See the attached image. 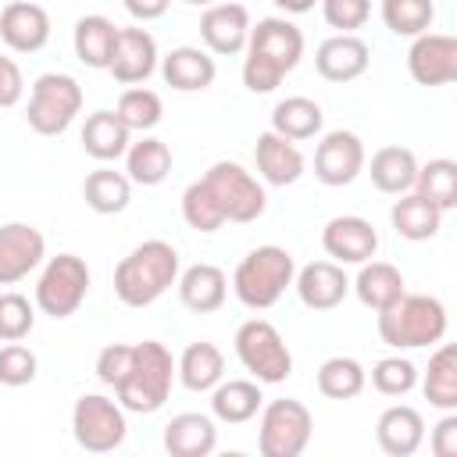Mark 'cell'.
Wrapping results in <instances>:
<instances>
[{"instance_id": "obj_2", "label": "cell", "mask_w": 457, "mask_h": 457, "mask_svg": "<svg viewBox=\"0 0 457 457\" xmlns=\"http://www.w3.org/2000/svg\"><path fill=\"white\" fill-rule=\"evenodd\" d=\"M179 278V250L164 239H146L114 268V293L125 307L157 303Z\"/></svg>"}, {"instance_id": "obj_39", "label": "cell", "mask_w": 457, "mask_h": 457, "mask_svg": "<svg viewBox=\"0 0 457 457\" xmlns=\"http://www.w3.org/2000/svg\"><path fill=\"white\" fill-rule=\"evenodd\" d=\"M114 114L125 121L129 132H150V129L161 121L164 104H161V96H157L154 89H146V86H129V89L118 96Z\"/></svg>"}, {"instance_id": "obj_3", "label": "cell", "mask_w": 457, "mask_h": 457, "mask_svg": "<svg viewBox=\"0 0 457 457\" xmlns=\"http://www.w3.org/2000/svg\"><path fill=\"white\" fill-rule=\"evenodd\" d=\"M378 336L393 350L436 346L446 336V307L428 293H403L389 307L378 311Z\"/></svg>"}, {"instance_id": "obj_37", "label": "cell", "mask_w": 457, "mask_h": 457, "mask_svg": "<svg viewBox=\"0 0 457 457\" xmlns=\"http://www.w3.org/2000/svg\"><path fill=\"white\" fill-rule=\"evenodd\" d=\"M414 193L432 200L443 214L457 207V164L450 157H436L428 164H418L414 175Z\"/></svg>"}, {"instance_id": "obj_31", "label": "cell", "mask_w": 457, "mask_h": 457, "mask_svg": "<svg viewBox=\"0 0 457 457\" xmlns=\"http://www.w3.org/2000/svg\"><path fill=\"white\" fill-rule=\"evenodd\" d=\"M389 221L396 228V236H403L411 243H421V239H432L443 228V211L432 200L418 196V193H400V200L389 211Z\"/></svg>"}, {"instance_id": "obj_26", "label": "cell", "mask_w": 457, "mask_h": 457, "mask_svg": "<svg viewBox=\"0 0 457 457\" xmlns=\"http://www.w3.org/2000/svg\"><path fill=\"white\" fill-rule=\"evenodd\" d=\"M129 143H132V132L125 129V121L114 111H93L82 125V150L100 164L125 157Z\"/></svg>"}, {"instance_id": "obj_18", "label": "cell", "mask_w": 457, "mask_h": 457, "mask_svg": "<svg viewBox=\"0 0 457 457\" xmlns=\"http://www.w3.org/2000/svg\"><path fill=\"white\" fill-rule=\"evenodd\" d=\"M0 39L14 54H36L50 39V14L36 0H11L0 11Z\"/></svg>"}, {"instance_id": "obj_20", "label": "cell", "mask_w": 457, "mask_h": 457, "mask_svg": "<svg viewBox=\"0 0 457 457\" xmlns=\"http://www.w3.org/2000/svg\"><path fill=\"white\" fill-rule=\"evenodd\" d=\"M368 61H371V50H368V43H364L361 36H353V32H336V36H328V39L318 46V54H314V68H318V75L328 79V82H353V79H361V75L368 71Z\"/></svg>"}, {"instance_id": "obj_50", "label": "cell", "mask_w": 457, "mask_h": 457, "mask_svg": "<svg viewBox=\"0 0 457 457\" xmlns=\"http://www.w3.org/2000/svg\"><path fill=\"white\" fill-rule=\"evenodd\" d=\"M318 0H275V7H282L286 14H307Z\"/></svg>"}, {"instance_id": "obj_35", "label": "cell", "mask_w": 457, "mask_h": 457, "mask_svg": "<svg viewBox=\"0 0 457 457\" xmlns=\"http://www.w3.org/2000/svg\"><path fill=\"white\" fill-rule=\"evenodd\" d=\"M82 200L96 214H121L132 200V182L114 168H96L82 182Z\"/></svg>"}, {"instance_id": "obj_48", "label": "cell", "mask_w": 457, "mask_h": 457, "mask_svg": "<svg viewBox=\"0 0 457 457\" xmlns=\"http://www.w3.org/2000/svg\"><path fill=\"white\" fill-rule=\"evenodd\" d=\"M432 453L436 457H457V414L446 411L432 428Z\"/></svg>"}, {"instance_id": "obj_32", "label": "cell", "mask_w": 457, "mask_h": 457, "mask_svg": "<svg viewBox=\"0 0 457 457\" xmlns=\"http://www.w3.org/2000/svg\"><path fill=\"white\" fill-rule=\"evenodd\" d=\"M321 121H325V111L311 96H286L271 111V132H278V136H286L293 143L314 139L321 132Z\"/></svg>"}, {"instance_id": "obj_45", "label": "cell", "mask_w": 457, "mask_h": 457, "mask_svg": "<svg viewBox=\"0 0 457 457\" xmlns=\"http://www.w3.org/2000/svg\"><path fill=\"white\" fill-rule=\"evenodd\" d=\"M318 4L325 21L339 32H353L371 18V0H318Z\"/></svg>"}, {"instance_id": "obj_43", "label": "cell", "mask_w": 457, "mask_h": 457, "mask_svg": "<svg viewBox=\"0 0 457 457\" xmlns=\"http://www.w3.org/2000/svg\"><path fill=\"white\" fill-rule=\"evenodd\" d=\"M36 325V311L29 303V296L21 293H0V339L4 343H18L32 332Z\"/></svg>"}, {"instance_id": "obj_6", "label": "cell", "mask_w": 457, "mask_h": 457, "mask_svg": "<svg viewBox=\"0 0 457 457\" xmlns=\"http://www.w3.org/2000/svg\"><path fill=\"white\" fill-rule=\"evenodd\" d=\"M82 111V86L64 71H46L32 82L25 121L39 136H61Z\"/></svg>"}, {"instance_id": "obj_1", "label": "cell", "mask_w": 457, "mask_h": 457, "mask_svg": "<svg viewBox=\"0 0 457 457\" xmlns=\"http://www.w3.org/2000/svg\"><path fill=\"white\" fill-rule=\"evenodd\" d=\"M303 57V32L289 18H261L250 25L243 86L250 93H271Z\"/></svg>"}, {"instance_id": "obj_47", "label": "cell", "mask_w": 457, "mask_h": 457, "mask_svg": "<svg viewBox=\"0 0 457 457\" xmlns=\"http://www.w3.org/2000/svg\"><path fill=\"white\" fill-rule=\"evenodd\" d=\"M25 93V79H21V68L14 57L0 54V107H14Z\"/></svg>"}, {"instance_id": "obj_17", "label": "cell", "mask_w": 457, "mask_h": 457, "mask_svg": "<svg viewBox=\"0 0 457 457\" xmlns=\"http://www.w3.org/2000/svg\"><path fill=\"white\" fill-rule=\"evenodd\" d=\"M321 246L336 264H364L378 250V232L368 218L339 214L321 228Z\"/></svg>"}, {"instance_id": "obj_23", "label": "cell", "mask_w": 457, "mask_h": 457, "mask_svg": "<svg viewBox=\"0 0 457 457\" xmlns=\"http://www.w3.org/2000/svg\"><path fill=\"white\" fill-rule=\"evenodd\" d=\"M214 57L200 46H175L171 54L161 57V79L179 93H200L214 82Z\"/></svg>"}, {"instance_id": "obj_41", "label": "cell", "mask_w": 457, "mask_h": 457, "mask_svg": "<svg viewBox=\"0 0 457 457\" xmlns=\"http://www.w3.org/2000/svg\"><path fill=\"white\" fill-rule=\"evenodd\" d=\"M182 218L196 232H218L225 225V211H221L218 196L207 189L204 179H196V182L186 186V193H182Z\"/></svg>"}, {"instance_id": "obj_36", "label": "cell", "mask_w": 457, "mask_h": 457, "mask_svg": "<svg viewBox=\"0 0 457 457\" xmlns=\"http://www.w3.org/2000/svg\"><path fill=\"white\" fill-rule=\"evenodd\" d=\"M421 393L439 411H457V350L450 343H439L428 357V371L421 378Z\"/></svg>"}, {"instance_id": "obj_38", "label": "cell", "mask_w": 457, "mask_h": 457, "mask_svg": "<svg viewBox=\"0 0 457 457\" xmlns=\"http://www.w3.org/2000/svg\"><path fill=\"white\" fill-rule=\"evenodd\" d=\"M368 382V371L353 357H328L318 368V393L328 400H353Z\"/></svg>"}, {"instance_id": "obj_21", "label": "cell", "mask_w": 457, "mask_h": 457, "mask_svg": "<svg viewBox=\"0 0 457 457\" xmlns=\"http://www.w3.org/2000/svg\"><path fill=\"white\" fill-rule=\"evenodd\" d=\"M375 439H378L382 453H389V457H411L425 443V418L414 407H407V403L386 407L378 414V421H375Z\"/></svg>"}, {"instance_id": "obj_28", "label": "cell", "mask_w": 457, "mask_h": 457, "mask_svg": "<svg viewBox=\"0 0 457 457\" xmlns=\"http://www.w3.org/2000/svg\"><path fill=\"white\" fill-rule=\"evenodd\" d=\"M175 375L179 382L189 389V393H211L221 378H225V357L214 343L200 339V343H189L175 364Z\"/></svg>"}, {"instance_id": "obj_22", "label": "cell", "mask_w": 457, "mask_h": 457, "mask_svg": "<svg viewBox=\"0 0 457 457\" xmlns=\"http://www.w3.org/2000/svg\"><path fill=\"white\" fill-rule=\"evenodd\" d=\"M253 161H257V171L268 186H293L303 175V154L296 150V143L271 132V129L257 136Z\"/></svg>"}, {"instance_id": "obj_5", "label": "cell", "mask_w": 457, "mask_h": 457, "mask_svg": "<svg viewBox=\"0 0 457 457\" xmlns=\"http://www.w3.org/2000/svg\"><path fill=\"white\" fill-rule=\"evenodd\" d=\"M296 261L286 246H253L232 271V293L250 311H268L282 300V293L293 286Z\"/></svg>"}, {"instance_id": "obj_49", "label": "cell", "mask_w": 457, "mask_h": 457, "mask_svg": "<svg viewBox=\"0 0 457 457\" xmlns=\"http://www.w3.org/2000/svg\"><path fill=\"white\" fill-rule=\"evenodd\" d=\"M121 4L136 21H154L171 7V0H121Z\"/></svg>"}, {"instance_id": "obj_9", "label": "cell", "mask_w": 457, "mask_h": 457, "mask_svg": "<svg viewBox=\"0 0 457 457\" xmlns=\"http://www.w3.org/2000/svg\"><path fill=\"white\" fill-rule=\"evenodd\" d=\"M71 432L75 443L89 453H111L125 443L129 436V421H125V407L104 393H82L71 407Z\"/></svg>"}, {"instance_id": "obj_8", "label": "cell", "mask_w": 457, "mask_h": 457, "mask_svg": "<svg viewBox=\"0 0 457 457\" xmlns=\"http://www.w3.org/2000/svg\"><path fill=\"white\" fill-rule=\"evenodd\" d=\"M311 432H314V418L307 403L289 396L261 403V425H257L261 457H300L311 443Z\"/></svg>"}, {"instance_id": "obj_25", "label": "cell", "mask_w": 457, "mask_h": 457, "mask_svg": "<svg viewBox=\"0 0 457 457\" xmlns=\"http://www.w3.org/2000/svg\"><path fill=\"white\" fill-rule=\"evenodd\" d=\"M175 286H179V300L196 314L218 311L228 296V278L218 264H193L175 278Z\"/></svg>"}, {"instance_id": "obj_11", "label": "cell", "mask_w": 457, "mask_h": 457, "mask_svg": "<svg viewBox=\"0 0 457 457\" xmlns=\"http://www.w3.org/2000/svg\"><path fill=\"white\" fill-rule=\"evenodd\" d=\"M204 182L207 189L218 196L221 211H225V221H236V225H250L264 214L268 207V196H264V186L236 161H214L207 171H204Z\"/></svg>"}, {"instance_id": "obj_29", "label": "cell", "mask_w": 457, "mask_h": 457, "mask_svg": "<svg viewBox=\"0 0 457 457\" xmlns=\"http://www.w3.org/2000/svg\"><path fill=\"white\" fill-rule=\"evenodd\" d=\"M368 175H371V186L378 193H389V196L411 193L414 175H418V157L407 146H382V150L371 154Z\"/></svg>"}, {"instance_id": "obj_4", "label": "cell", "mask_w": 457, "mask_h": 457, "mask_svg": "<svg viewBox=\"0 0 457 457\" xmlns=\"http://www.w3.org/2000/svg\"><path fill=\"white\" fill-rule=\"evenodd\" d=\"M171 386H175L171 350L164 343H157V339H143V343L132 346L129 375L121 378V386L114 393H118V403L125 411H132V414H154L171 396Z\"/></svg>"}, {"instance_id": "obj_33", "label": "cell", "mask_w": 457, "mask_h": 457, "mask_svg": "<svg viewBox=\"0 0 457 457\" xmlns=\"http://www.w3.org/2000/svg\"><path fill=\"white\" fill-rule=\"evenodd\" d=\"M114 36H118V25L104 14H86L75 21V32H71V43H75V57L86 64V68H107L111 61V50H114Z\"/></svg>"}, {"instance_id": "obj_24", "label": "cell", "mask_w": 457, "mask_h": 457, "mask_svg": "<svg viewBox=\"0 0 457 457\" xmlns=\"http://www.w3.org/2000/svg\"><path fill=\"white\" fill-rule=\"evenodd\" d=\"M218 446V428L207 414L182 411L164 425V450L171 457H207Z\"/></svg>"}, {"instance_id": "obj_46", "label": "cell", "mask_w": 457, "mask_h": 457, "mask_svg": "<svg viewBox=\"0 0 457 457\" xmlns=\"http://www.w3.org/2000/svg\"><path fill=\"white\" fill-rule=\"evenodd\" d=\"M129 364H132V346L129 343H111L96 353V378L111 389L121 386V378L129 375Z\"/></svg>"}, {"instance_id": "obj_13", "label": "cell", "mask_w": 457, "mask_h": 457, "mask_svg": "<svg viewBox=\"0 0 457 457\" xmlns=\"http://www.w3.org/2000/svg\"><path fill=\"white\" fill-rule=\"evenodd\" d=\"M157 57H161L157 54V39L146 29L129 25V29H118V36H114V50H111L107 71L121 86H139L157 71Z\"/></svg>"}, {"instance_id": "obj_15", "label": "cell", "mask_w": 457, "mask_h": 457, "mask_svg": "<svg viewBox=\"0 0 457 457\" xmlns=\"http://www.w3.org/2000/svg\"><path fill=\"white\" fill-rule=\"evenodd\" d=\"M46 257V239L29 221H7L0 225V286L21 282L29 271H36Z\"/></svg>"}, {"instance_id": "obj_40", "label": "cell", "mask_w": 457, "mask_h": 457, "mask_svg": "<svg viewBox=\"0 0 457 457\" xmlns=\"http://www.w3.org/2000/svg\"><path fill=\"white\" fill-rule=\"evenodd\" d=\"M436 4L432 0H382V21L393 36H421L432 29Z\"/></svg>"}, {"instance_id": "obj_44", "label": "cell", "mask_w": 457, "mask_h": 457, "mask_svg": "<svg viewBox=\"0 0 457 457\" xmlns=\"http://www.w3.org/2000/svg\"><path fill=\"white\" fill-rule=\"evenodd\" d=\"M36 371H39V361L29 346H21V339L0 346V386H11V389L29 386L36 378Z\"/></svg>"}, {"instance_id": "obj_16", "label": "cell", "mask_w": 457, "mask_h": 457, "mask_svg": "<svg viewBox=\"0 0 457 457\" xmlns=\"http://www.w3.org/2000/svg\"><path fill=\"white\" fill-rule=\"evenodd\" d=\"M200 39L211 54L218 57H232L246 50L250 39V11L243 4H211L200 14Z\"/></svg>"}, {"instance_id": "obj_42", "label": "cell", "mask_w": 457, "mask_h": 457, "mask_svg": "<svg viewBox=\"0 0 457 457\" xmlns=\"http://www.w3.org/2000/svg\"><path fill=\"white\" fill-rule=\"evenodd\" d=\"M371 386L382 396H407L418 386V368L407 357H382L371 368Z\"/></svg>"}, {"instance_id": "obj_19", "label": "cell", "mask_w": 457, "mask_h": 457, "mask_svg": "<svg viewBox=\"0 0 457 457\" xmlns=\"http://www.w3.org/2000/svg\"><path fill=\"white\" fill-rule=\"evenodd\" d=\"M293 286H296L300 303L311 307V311H332L350 293V278H346L343 264H336V261H311V264H303L293 275Z\"/></svg>"}, {"instance_id": "obj_12", "label": "cell", "mask_w": 457, "mask_h": 457, "mask_svg": "<svg viewBox=\"0 0 457 457\" xmlns=\"http://www.w3.org/2000/svg\"><path fill=\"white\" fill-rule=\"evenodd\" d=\"M364 171V143L350 129L325 132L314 150V175L321 186H350Z\"/></svg>"}, {"instance_id": "obj_7", "label": "cell", "mask_w": 457, "mask_h": 457, "mask_svg": "<svg viewBox=\"0 0 457 457\" xmlns=\"http://www.w3.org/2000/svg\"><path fill=\"white\" fill-rule=\"evenodd\" d=\"M236 357L239 364L257 378V382H286L293 375V353L286 346V339L278 336V328L264 318H250L236 328Z\"/></svg>"}, {"instance_id": "obj_51", "label": "cell", "mask_w": 457, "mask_h": 457, "mask_svg": "<svg viewBox=\"0 0 457 457\" xmlns=\"http://www.w3.org/2000/svg\"><path fill=\"white\" fill-rule=\"evenodd\" d=\"M186 4H196V7H211V4H218V0H186Z\"/></svg>"}, {"instance_id": "obj_34", "label": "cell", "mask_w": 457, "mask_h": 457, "mask_svg": "<svg viewBox=\"0 0 457 457\" xmlns=\"http://www.w3.org/2000/svg\"><path fill=\"white\" fill-rule=\"evenodd\" d=\"M125 171H129V182H139V186H161L171 171V150L164 139L157 136H143L139 143H129L125 150Z\"/></svg>"}, {"instance_id": "obj_27", "label": "cell", "mask_w": 457, "mask_h": 457, "mask_svg": "<svg viewBox=\"0 0 457 457\" xmlns=\"http://www.w3.org/2000/svg\"><path fill=\"white\" fill-rule=\"evenodd\" d=\"M350 289H353L357 300H361L364 307H371V311H382V307H389L393 300H400V296L407 293L400 268L389 264V261H364L361 271H357V278L350 282Z\"/></svg>"}, {"instance_id": "obj_14", "label": "cell", "mask_w": 457, "mask_h": 457, "mask_svg": "<svg viewBox=\"0 0 457 457\" xmlns=\"http://www.w3.org/2000/svg\"><path fill=\"white\" fill-rule=\"evenodd\" d=\"M407 71L418 86H446L457 79V39L446 32H421L407 50Z\"/></svg>"}, {"instance_id": "obj_10", "label": "cell", "mask_w": 457, "mask_h": 457, "mask_svg": "<svg viewBox=\"0 0 457 457\" xmlns=\"http://www.w3.org/2000/svg\"><path fill=\"white\" fill-rule=\"evenodd\" d=\"M89 293V268L75 253H57L46 261L36 282V307L50 318H71Z\"/></svg>"}, {"instance_id": "obj_30", "label": "cell", "mask_w": 457, "mask_h": 457, "mask_svg": "<svg viewBox=\"0 0 457 457\" xmlns=\"http://www.w3.org/2000/svg\"><path fill=\"white\" fill-rule=\"evenodd\" d=\"M264 396H261V386L250 382V378H221L214 389H211V414L225 425H243L250 421L257 411H261Z\"/></svg>"}]
</instances>
